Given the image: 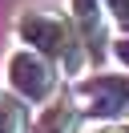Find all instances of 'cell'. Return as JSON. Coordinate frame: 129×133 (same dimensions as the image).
<instances>
[{
	"instance_id": "obj_8",
	"label": "cell",
	"mask_w": 129,
	"mask_h": 133,
	"mask_svg": "<svg viewBox=\"0 0 129 133\" xmlns=\"http://www.w3.org/2000/svg\"><path fill=\"white\" fill-rule=\"evenodd\" d=\"M113 57L129 69V36H117V41H113Z\"/></svg>"
},
{
	"instance_id": "obj_2",
	"label": "cell",
	"mask_w": 129,
	"mask_h": 133,
	"mask_svg": "<svg viewBox=\"0 0 129 133\" xmlns=\"http://www.w3.org/2000/svg\"><path fill=\"white\" fill-rule=\"evenodd\" d=\"M4 81H8V93H16L24 105H44L56 93V65L40 52L16 44L4 57Z\"/></svg>"
},
{
	"instance_id": "obj_9",
	"label": "cell",
	"mask_w": 129,
	"mask_h": 133,
	"mask_svg": "<svg viewBox=\"0 0 129 133\" xmlns=\"http://www.w3.org/2000/svg\"><path fill=\"white\" fill-rule=\"evenodd\" d=\"M101 133H129V129H121V125H105Z\"/></svg>"
},
{
	"instance_id": "obj_3",
	"label": "cell",
	"mask_w": 129,
	"mask_h": 133,
	"mask_svg": "<svg viewBox=\"0 0 129 133\" xmlns=\"http://www.w3.org/2000/svg\"><path fill=\"white\" fill-rule=\"evenodd\" d=\"M77 101L81 117H101V121H117L129 113V73H97L73 85L69 93Z\"/></svg>"
},
{
	"instance_id": "obj_5",
	"label": "cell",
	"mask_w": 129,
	"mask_h": 133,
	"mask_svg": "<svg viewBox=\"0 0 129 133\" xmlns=\"http://www.w3.org/2000/svg\"><path fill=\"white\" fill-rule=\"evenodd\" d=\"M69 16L77 24L81 41L93 44L101 36V24H105V0H69Z\"/></svg>"
},
{
	"instance_id": "obj_4",
	"label": "cell",
	"mask_w": 129,
	"mask_h": 133,
	"mask_svg": "<svg viewBox=\"0 0 129 133\" xmlns=\"http://www.w3.org/2000/svg\"><path fill=\"white\" fill-rule=\"evenodd\" d=\"M77 125H81L77 101H73V97H53L36 113V125H32V129H36V133H77Z\"/></svg>"
},
{
	"instance_id": "obj_7",
	"label": "cell",
	"mask_w": 129,
	"mask_h": 133,
	"mask_svg": "<svg viewBox=\"0 0 129 133\" xmlns=\"http://www.w3.org/2000/svg\"><path fill=\"white\" fill-rule=\"evenodd\" d=\"M105 16L129 36V0H105Z\"/></svg>"
},
{
	"instance_id": "obj_6",
	"label": "cell",
	"mask_w": 129,
	"mask_h": 133,
	"mask_svg": "<svg viewBox=\"0 0 129 133\" xmlns=\"http://www.w3.org/2000/svg\"><path fill=\"white\" fill-rule=\"evenodd\" d=\"M28 129V109L16 93L0 89V133H24Z\"/></svg>"
},
{
	"instance_id": "obj_1",
	"label": "cell",
	"mask_w": 129,
	"mask_h": 133,
	"mask_svg": "<svg viewBox=\"0 0 129 133\" xmlns=\"http://www.w3.org/2000/svg\"><path fill=\"white\" fill-rule=\"evenodd\" d=\"M12 28H16V41H20L24 49L48 57L53 65H61V73L81 77V69H85V49H81V32H77V24H73V16L40 4V8H24Z\"/></svg>"
}]
</instances>
